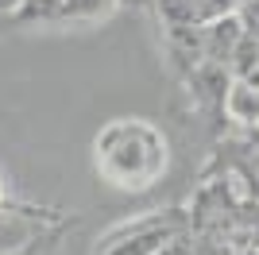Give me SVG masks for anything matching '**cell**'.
<instances>
[{
    "label": "cell",
    "instance_id": "277c9868",
    "mask_svg": "<svg viewBox=\"0 0 259 255\" xmlns=\"http://www.w3.org/2000/svg\"><path fill=\"white\" fill-rule=\"evenodd\" d=\"M240 0H155L162 27H205L213 20L236 16Z\"/></svg>",
    "mask_w": 259,
    "mask_h": 255
},
{
    "label": "cell",
    "instance_id": "8992f818",
    "mask_svg": "<svg viewBox=\"0 0 259 255\" xmlns=\"http://www.w3.org/2000/svg\"><path fill=\"white\" fill-rule=\"evenodd\" d=\"M20 8H23V0H0V20H12Z\"/></svg>",
    "mask_w": 259,
    "mask_h": 255
},
{
    "label": "cell",
    "instance_id": "52a82bcc",
    "mask_svg": "<svg viewBox=\"0 0 259 255\" xmlns=\"http://www.w3.org/2000/svg\"><path fill=\"white\" fill-rule=\"evenodd\" d=\"M0 197H4V193H0Z\"/></svg>",
    "mask_w": 259,
    "mask_h": 255
},
{
    "label": "cell",
    "instance_id": "6da1fadb",
    "mask_svg": "<svg viewBox=\"0 0 259 255\" xmlns=\"http://www.w3.org/2000/svg\"><path fill=\"white\" fill-rule=\"evenodd\" d=\"M93 170L120 193H147L170 170V139L143 116H116L93 136Z\"/></svg>",
    "mask_w": 259,
    "mask_h": 255
},
{
    "label": "cell",
    "instance_id": "3957f363",
    "mask_svg": "<svg viewBox=\"0 0 259 255\" xmlns=\"http://www.w3.org/2000/svg\"><path fill=\"white\" fill-rule=\"evenodd\" d=\"M120 0H23L12 16L16 27H62V23H105Z\"/></svg>",
    "mask_w": 259,
    "mask_h": 255
},
{
    "label": "cell",
    "instance_id": "5b68a950",
    "mask_svg": "<svg viewBox=\"0 0 259 255\" xmlns=\"http://www.w3.org/2000/svg\"><path fill=\"white\" fill-rule=\"evenodd\" d=\"M221 174L236 186L240 197L259 205V143H248V139L225 143L221 147Z\"/></svg>",
    "mask_w": 259,
    "mask_h": 255
},
{
    "label": "cell",
    "instance_id": "7a4b0ae2",
    "mask_svg": "<svg viewBox=\"0 0 259 255\" xmlns=\"http://www.w3.org/2000/svg\"><path fill=\"white\" fill-rule=\"evenodd\" d=\"M190 232V217L182 209H155L132 221L112 224L97 240L93 255H162Z\"/></svg>",
    "mask_w": 259,
    "mask_h": 255
}]
</instances>
